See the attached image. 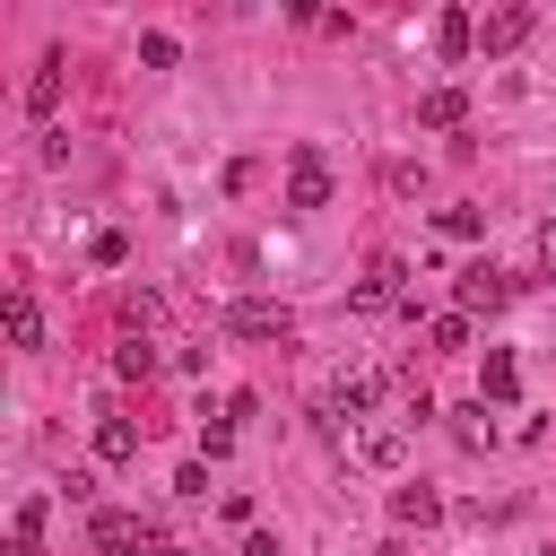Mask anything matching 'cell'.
<instances>
[{
  "mask_svg": "<svg viewBox=\"0 0 556 556\" xmlns=\"http://www.w3.org/2000/svg\"><path fill=\"white\" fill-rule=\"evenodd\" d=\"M87 547H96V556H156V530H148L139 513H122V504H96Z\"/></svg>",
  "mask_w": 556,
  "mask_h": 556,
  "instance_id": "cell-1",
  "label": "cell"
},
{
  "mask_svg": "<svg viewBox=\"0 0 556 556\" xmlns=\"http://www.w3.org/2000/svg\"><path fill=\"white\" fill-rule=\"evenodd\" d=\"M513 304V278L495 269V261H469L460 278H452V313H504Z\"/></svg>",
  "mask_w": 556,
  "mask_h": 556,
  "instance_id": "cell-2",
  "label": "cell"
},
{
  "mask_svg": "<svg viewBox=\"0 0 556 556\" xmlns=\"http://www.w3.org/2000/svg\"><path fill=\"white\" fill-rule=\"evenodd\" d=\"M287 208H330V156L313 139L287 156Z\"/></svg>",
  "mask_w": 556,
  "mask_h": 556,
  "instance_id": "cell-3",
  "label": "cell"
},
{
  "mask_svg": "<svg viewBox=\"0 0 556 556\" xmlns=\"http://www.w3.org/2000/svg\"><path fill=\"white\" fill-rule=\"evenodd\" d=\"M530 26H539V9L504 0V9H486V17H478V52H513V43H530Z\"/></svg>",
  "mask_w": 556,
  "mask_h": 556,
  "instance_id": "cell-4",
  "label": "cell"
},
{
  "mask_svg": "<svg viewBox=\"0 0 556 556\" xmlns=\"http://www.w3.org/2000/svg\"><path fill=\"white\" fill-rule=\"evenodd\" d=\"M400 278H408V261H400V252H374V269L356 278L348 304H356V313H382V304H400Z\"/></svg>",
  "mask_w": 556,
  "mask_h": 556,
  "instance_id": "cell-5",
  "label": "cell"
},
{
  "mask_svg": "<svg viewBox=\"0 0 556 556\" xmlns=\"http://www.w3.org/2000/svg\"><path fill=\"white\" fill-rule=\"evenodd\" d=\"M217 321H226L235 339H287V330H295V313H287V304H261V295H252V304H226Z\"/></svg>",
  "mask_w": 556,
  "mask_h": 556,
  "instance_id": "cell-6",
  "label": "cell"
},
{
  "mask_svg": "<svg viewBox=\"0 0 556 556\" xmlns=\"http://www.w3.org/2000/svg\"><path fill=\"white\" fill-rule=\"evenodd\" d=\"M374 400H382V374H348V382L330 391L321 417H348V426H356V417H374Z\"/></svg>",
  "mask_w": 556,
  "mask_h": 556,
  "instance_id": "cell-7",
  "label": "cell"
},
{
  "mask_svg": "<svg viewBox=\"0 0 556 556\" xmlns=\"http://www.w3.org/2000/svg\"><path fill=\"white\" fill-rule=\"evenodd\" d=\"M434 52H443V61H469V52H478V17H469V9H443V17H434Z\"/></svg>",
  "mask_w": 556,
  "mask_h": 556,
  "instance_id": "cell-8",
  "label": "cell"
},
{
  "mask_svg": "<svg viewBox=\"0 0 556 556\" xmlns=\"http://www.w3.org/2000/svg\"><path fill=\"white\" fill-rule=\"evenodd\" d=\"M513 391H521V365H513L504 348H486V365H478V400H495V408H504Z\"/></svg>",
  "mask_w": 556,
  "mask_h": 556,
  "instance_id": "cell-9",
  "label": "cell"
},
{
  "mask_svg": "<svg viewBox=\"0 0 556 556\" xmlns=\"http://www.w3.org/2000/svg\"><path fill=\"white\" fill-rule=\"evenodd\" d=\"M417 122H426V130H460V122H469V96H460V87H434V96L417 104Z\"/></svg>",
  "mask_w": 556,
  "mask_h": 556,
  "instance_id": "cell-10",
  "label": "cell"
},
{
  "mask_svg": "<svg viewBox=\"0 0 556 556\" xmlns=\"http://www.w3.org/2000/svg\"><path fill=\"white\" fill-rule=\"evenodd\" d=\"M391 521H417L426 530V521H443V495L434 486H391Z\"/></svg>",
  "mask_w": 556,
  "mask_h": 556,
  "instance_id": "cell-11",
  "label": "cell"
},
{
  "mask_svg": "<svg viewBox=\"0 0 556 556\" xmlns=\"http://www.w3.org/2000/svg\"><path fill=\"white\" fill-rule=\"evenodd\" d=\"M0 556H43V504H35V495L17 504V521H9V547H0Z\"/></svg>",
  "mask_w": 556,
  "mask_h": 556,
  "instance_id": "cell-12",
  "label": "cell"
},
{
  "mask_svg": "<svg viewBox=\"0 0 556 556\" xmlns=\"http://www.w3.org/2000/svg\"><path fill=\"white\" fill-rule=\"evenodd\" d=\"M52 104H61V52H43L26 78V113H52Z\"/></svg>",
  "mask_w": 556,
  "mask_h": 556,
  "instance_id": "cell-13",
  "label": "cell"
},
{
  "mask_svg": "<svg viewBox=\"0 0 556 556\" xmlns=\"http://www.w3.org/2000/svg\"><path fill=\"white\" fill-rule=\"evenodd\" d=\"M113 374H122V382H148V374H156V339H139V330H130V339L113 348Z\"/></svg>",
  "mask_w": 556,
  "mask_h": 556,
  "instance_id": "cell-14",
  "label": "cell"
},
{
  "mask_svg": "<svg viewBox=\"0 0 556 556\" xmlns=\"http://www.w3.org/2000/svg\"><path fill=\"white\" fill-rule=\"evenodd\" d=\"M452 434H460V452H486V443H495V417H486V400L452 408Z\"/></svg>",
  "mask_w": 556,
  "mask_h": 556,
  "instance_id": "cell-15",
  "label": "cell"
},
{
  "mask_svg": "<svg viewBox=\"0 0 556 556\" xmlns=\"http://www.w3.org/2000/svg\"><path fill=\"white\" fill-rule=\"evenodd\" d=\"M139 452V426L130 417H96V460H130Z\"/></svg>",
  "mask_w": 556,
  "mask_h": 556,
  "instance_id": "cell-16",
  "label": "cell"
},
{
  "mask_svg": "<svg viewBox=\"0 0 556 556\" xmlns=\"http://www.w3.org/2000/svg\"><path fill=\"white\" fill-rule=\"evenodd\" d=\"M9 339H17V348H43V313H35V295H26V287L9 295Z\"/></svg>",
  "mask_w": 556,
  "mask_h": 556,
  "instance_id": "cell-17",
  "label": "cell"
},
{
  "mask_svg": "<svg viewBox=\"0 0 556 556\" xmlns=\"http://www.w3.org/2000/svg\"><path fill=\"white\" fill-rule=\"evenodd\" d=\"M426 348L460 356V348H469V313H434V321H426Z\"/></svg>",
  "mask_w": 556,
  "mask_h": 556,
  "instance_id": "cell-18",
  "label": "cell"
},
{
  "mask_svg": "<svg viewBox=\"0 0 556 556\" xmlns=\"http://www.w3.org/2000/svg\"><path fill=\"white\" fill-rule=\"evenodd\" d=\"M200 452H208V460L235 452V417H226V408H200Z\"/></svg>",
  "mask_w": 556,
  "mask_h": 556,
  "instance_id": "cell-19",
  "label": "cell"
},
{
  "mask_svg": "<svg viewBox=\"0 0 556 556\" xmlns=\"http://www.w3.org/2000/svg\"><path fill=\"white\" fill-rule=\"evenodd\" d=\"M400 452H408V426H374V434H365V460H374V469H400Z\"/></svg>",
  "mask_w": 556,
  "mask_h": 556,
  "instance_id": "cell-20",
  "label": "cell"
},
{
  "mask_svg": "<svg viewBox=\"0 0 556 556\" xmlns=\"http://www.w3.org/2000/svg\"><path fill=\"white\" fill-rule=\"evenodd\" d=\"M139 61H148V70H174V61H182V43H174L165 26H148V35H139Z\"/></svg>",
  "mask_w": 556,
  "mask_h": 556,
  "instance_id": "cell-21",
  "label": "cell"
},
{
  "mask_svg": "<svg viewBox=\"0 0 556 556\" xmlns=\"http://www.w3.org/2000/svg\"><path fill=\"white\" fill-rule=\"evenodd\" d=\"M434 226H443V235H452V243H478V235H486V208H443V217H434Z\"/></svg>",
  "mask_w": 556,
  "mask_h": 556,
  "instance_id": "cell-22",
  "label": "cell"
},
{
  "mask_svg": "<svg viewBox=\"0 0 556 556\" xmlns=\"http://www.w3.org/2000/svg\"><path fill=\"white\" fill-rule=\"evenodd\" d=\"M87 261H96V269H122V261H130V243H122V226H104V235L87 243Z\"/></svg>",
  "mask_w": 556,
  "mask_h": 556,
  "instance_id": "cell-23",
  "label": "cell"
},
{
  "mask_svg": "<svg viewBox=\"0 0 556 556\" xmlns=\"http://www.w3.org/2000/svg\"><path fill=\"white\" fill-rule=\"evenodd\" d=\"M539 269H556V217L539 226Z\"/></svg>",
  "mask_w": 556,
  "mask_h": 556,
  "instance_id": "cell-24",
  "label": "cell"
},
{
  "mask_svg": "<svg viewBox=\"0 0 556 556\" xmlns=\"http://www.w3.org/2000/svg\"><path fill=\"white\" fill-rule=\"evenodd\" d=\"M156 556H191V547H156Z\"/></svg>",
  "mask_w": 556,
  "mask_h": 556,
  "instance_id": "cell-25",
  "label": "cell"
}]
</instances>
